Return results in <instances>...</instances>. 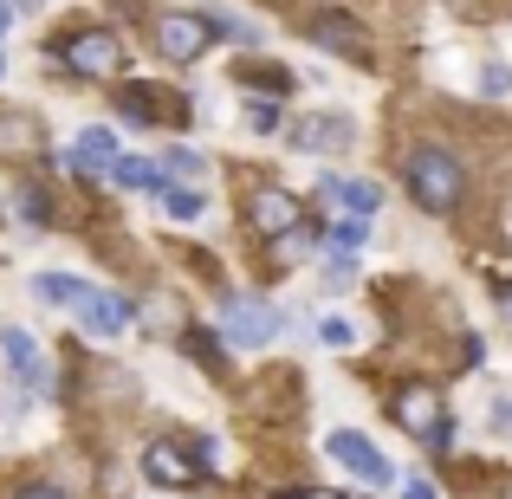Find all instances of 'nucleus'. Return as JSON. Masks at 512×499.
Listing matches in <instances>:
<instances>
[{
  "mask_svg": "<svg viewBox=\"0 0 512 499\" xmlns=\"http://www.w3.org/2000/svg\"><path fill=\"white\" fill-rule=\"evenodd\" d=\"M402 182H409L415 208L422 214H454V201H461V163H454L448 150H435V143H415L409 156H402Z\"/></svg>",
  "mask_w": 512,
  "mask_h": 499,
  "instance_id": "1",
  "label": "nucleus"
},
{
  "mask_svg": "<svg viewBox=\"0 0 512 499\" xmlns=\"http://www.w3.org/2000/svg\"><path fill=\"white\" fill-rule=\"evenodd\" d=\"M389 415H396L402 435H415L422 448H435V454L454 448V415H448V402H441L435 383H402L396 396H389Z\"/></svg>",
  "mask_w": 512,
  "mask_h": 499,
  "instance_id": "2",
  "label": "nucleus"
},
{
  "mask_svg": "<svg viewBox=\"0 0 512 499\" xmlns=\"http://www.w3.org/2000/svg\"><path fill=\"white\" fill-rule=\"evenodd\" d=\"M52 59H59L72 78H124V46H117L111 26H78L72 39L52 46Z\"/></svg>",
  "mask_w": 512,
  "mask_h": 499,
  "instance_id": "3",
  "label": "nucleus"
},
{
  "mask_svg": "<svg viewBox=\"0 0 512 499\" xmlns=\"http://www.w3.org/2000/svg\"><path fill=\"white\" fill-rule=\"evenodd\" d=\"M325 454L344 467L350 480H363V487H389V480H396V467H389L383 454L370 448V435H357V428H331V435H325Z\"/></svg>",
  "mask_w": 512,
  "mask_h": 499,
  "instance_id": "4",
  "label": "nucleus"
},
{
  "mask_svg": "<svg viewBox=\"0 0 512 499\" xmlns=\"http://www.w3.org/2000/svg\"><path fill=\"white\" fill-rule=\"evenodd\" d=\"M208 46H214V20L208 13H163V20H156V52L175 59V65H195Z\"/></svg>",
  "mask_w": 512,
  "mask_h": 499,
  "instance_id": "5",
  "label": "nucleus"
},
{
  "mask_svg": "<svg viewBox=\"0 0 512 499\" xmlns=\"http://www.w3.org/2000/svg\"><path fill=\"white\" fill-rule=\"evenodd\" d=\"M286 137H292L299 156H344L350 143H357V124H350L344 111H312V117H299Z\"/></svg>",
  "mask_w": 512,
  "mask_h": 499,
  "instance_id": "6",
  "label": "nucleus"
},
{
  "mask_svg": "<svg viewBox=\"0 0 512 499\" xmlns=\"http://www.w3.org/2000/svg\"><path fill=\"white\" fill-rule=\"evenodd\" d=\"M279 331H286V318H279L266 299H227L221 305V337L227 344H273Z\"/></svg>",
  "mask_w": 512,
  "mask_h": 499,
  "instance_id": "7",
  "label": "nucleus"
},
{
  "mask_svg": "<svg viewBox=\"0 0 512 499\" xmlns=\"http://www.w3.org/2000/svg\"><path fill=\"white\" fill-rule=\"evenodd\" d=\"M305 214H299V195H286L279 182H260V188H247V227L253 234H266V240H279V234H292Z\"/></svg>",
  "mask_w": 512,
  "mask_h": 499,
  "instance_id": "8",
  "label": "nucleus"
},
{
  "mask_svg": "<svg viewBox=\"0 0 512 499\" xmlns=\"http://www.w3.org/2000/svg\"><path fill=\"white\" fill-rule=\"evenodd\" d=\"M0 357L13 363V376H20V389L26 396H39V389H46V350L33 344V331H20V325H0Z\"/></svg>",
  "mask_w": 512,
  "mask_h": 499,
  "instance_id": "9",
  "label": "nucleus"
},
{
  "mask_svg": "<svg viewBox=\"0 0 512 499\" xmlns=\"http://www.w3.org/2000/svg\"><path fill=\"white\" fill-rule=\"evenodd\" d=\"M143 474L156 487H195V454H182L175 441H150L143 448Z\"/></svg>",
  "mask_w": 512,
  "mask_h": 499,
  "instance_id": "10",
  "label": "nucleus"
},
{
  "mask_svg": "<svg viewBox=\"0 0 512 499\" xmlns=\"http://www.w3.org/2000/svg\"><path fill=\"white\" fill-rule=\"evenodd\" d=\"M72 312L85 318V331H91V337H124V325H130V305H124V299H111V292H85Z\"/></svg>",
  "mask_w": 512,
  "mask_h": 499,
  "instance_id": "11",
  "label": "nucleus"
},
{
  "mask_svg": "<svg viewBox=\"0 0 512 499\" xmlns=\"http://www.w3.org/2000/svg\"><path fill=\"white\" fill-rule=\"evenodd\" d=\"M305 39H312V46H325V52H357L363 59V33H357V20H350V13H318L312 26H305Z\"/></svg>",
  "mask_w": 512,
  "mask_h": 499,
  "instance_id": "12",
  "label": "nucleus"
},
{
  "mask_svg": "<svg viewBox=\"0 0 512 499\" xmlns=\"http://www.w3.org/2000/svg\"><path fill=\"white\" fill-rule=\"evenodd\" d=\"M325 195L338 201L350 221H370L376 208H383V195H376V182H357V175H325Z\"/></svg>",
  "mask_w": 512,
  "mask_h": 499,
  "instance_id": "13",
  "label": "nucleus"
},
{
  "mask_svg": "<svg viewBox=\"0 0 512 499\" xmlns=\"http://www.w3.org/2000/svg\"><path fill=\"white\" fill-rule=\"evenodd\" d=\"M111 163H117V137H111V130H78L72 169H85V175H111Z\"/></svg>",
  "mask_w": 512,
  "mask_h": 499,
  "instance_id": "14",
  "label": "nucleus"
},
{
  "mask_svg": "<svg viewBox=\"0 0 512 499\" xmlns=\"http://www.w3.org/2000/svg\"><path fill=\"white\" fill-rule=\"evenodd\" d=\"M111 175H117V188H137V195H163V188H169L163 163H150V156H117Z\"/></svg>",
  "mask_w": 512,
  "mask_h": 499,
  "instance_id": "15",
  "label": "nucleus"
},
{
  "mask_svg": "<svg viewBox=\"0 0 512 499\" xmlns=\"http://www.w3.org/2000/svg\"><path fill=\"white\" fill-rule=\"evenodd\" d=\"M85 279H78V273H39L33 279V299H46V305H78V299H85Z\"/></svg>",
  "mask_w": 512,
  "mask_h": 499,
  "instance_id": "16",
  "label": "nucleus"
},
{
  "mask_svg": "<svg viewBox=\"0 0 512 499\" xmlns=\"http://www.w3.org/2000/svg\"><path fill=\"white\" fill-rule=\"evenodd\" d=\"M325 247L338 253V260H357V253L370 247V221H350V214H344V221H338V227L325 234Z\"/></svg>",
  "mask_w": 512,
  "mask_h": 499,
  "instance_id": "17",
  "label": "nucleus"
},
{
  "mask_svg": "<svg viewBox=\"0 0 512 499\" xmlns=\"http://www.w3.org/2000/svg\"><path fill=\"white\" fill-rule=\"evenodd\" d=\"M182 357H195L208 376H221V370H227V350L214 344V331H182Z\"/></svg>",
  "mask_w": 512,
  "mask_h": 499,
  "instance_id": "18",
  "label": "nucleus"
},
{
  "mask_svg": "<svg viewBox=\"0 0 512 499\" xmlns=\"http://www.w3.org/2000/svg\"><path fill=\"white\" fill-rule=\"evenodd\" d=\"M240 85H253L266 104H273V98H286V91H292V72H286V65H253V72H240Z\"/></svg>",
  "mask_w": 512,
  "mask_h": 499,
  "instance_id": "19",
  "label": "nucleus"
},
{
  "mask_svg": "<svg viewBox=\"0 0 512 499\" xmlns=\"http://www.w3.org/2000/svg\"><path fill=\"white\" fill-rule=\"evenodd\" d=\"M163 208H169V221H201V214H208V195H201V188H163Z\"/></svg>",
  "mask_w": 512,
  "mask_h": 499,
  "instance_id": "20",
  "label": "nucleus"
},
{
  "mask_svg": "<svg viewBox=\"0 0 512 499\" xmlns=\"http://www.w3.org/2000/svg\"><path fill=\"white\" fill-rule=\"evenodd\" d=\"M117 111H124L130 124H156V111H163V104H156V91H137V85H130V91H117Z\"/></svg>",
  "mask_w": 512,
  "mask_h": 499,
  "instance_id": "21",
  "label": "nucleus"
},
{
  "mask_svg": "<svg viewBox=\"0 0 512 499\" xmlns=\"http://www.w3.org/2000/svg\"><path fill=\"white\" fill-rule=\"evenodd\" d=\"M163 175H208V156L188 150V143H175V150L163 156Z\"/></svg>",
  "mask_w": 512,
  "mask_h": 499,
  "instance_id": "22",
  "label": "nucleus"
},
{
  "mask_svg": "<svg viewBox=\"0 0 512 499\" xmlns=\"http://www.w3.org/2000/svg\"><path fill=\"white\" fill-rule=\"evenodd\" d=\"M20 214H26L33 227H46V221H52V195H46V188H33V182H26V188H20Z\"/></svg>",
  "mask_w": 512,
  "mask_h": 499,
  "instance_id": "23",
  "label": "nucleus"
},
{
  "mask_svg": "<svg viewBox=\"0 0 512 499\" xmlns=\"http://www.w3.org/2000/svg\"><path fill=\"white\" fill-rule=\"evenodd\" d=\"M26 143H46V130H33V124H20V117H7V124H0V150H26Z\"/></svg>",
  "mask_w": 512,
  "mask_h": 499,
  "instance_id": "24",
  "label": "nucleus"
},
{
  "mask_svg": "<svg viewBox=\"0 0 512 499\" xmlns=\"http://www.w3.org/2000/svg\"><path fill=\"white\" fill-rule=\"evenodd\" d=\"M480 98H512V65H480Z\"/></svg>",
  "mask_w": 512,
  "mask_h": 499,
  "instance_id": "25",
  "label": "nucleus"
},
{
  "mask_svg": "<svg viewBox=\"0 0 512 499\" xmlns=\"http://www.w3.org/2000/svg\"><path fill=\"white\" fill-rule=\"evenodd\" d=\"M318 344H331V350H350V344H357L350 318H325V325H318Z\"/></svg>",
  "mask_w": 512,
  "mask_h": 499,
  "instance_id": "26",
  "label": "nucleus"
},
{
  "mask_svg": "<svg viewBox=\"0 0 512 499\" xmlns=\"http://www.w3.org/2000/svg\"><path fill=\"white\" fill-rule=\"evenodd\" d=\"M357 286V260H331L325 266V292H350Z\"/></svg>",
  "mask_w": 512,
  "mask_h": 499,
  "instance_id": "27",
  "label": "nucleus"
},
{
  "mask_svg": "<svg viewBox=\"0 0 512 499\" xmlns=\"http://www.w3.org/2000/svg\"><path fill=\"white\" fill-rule=\"evenodd\" d=\"M247 124H253V130L266 137V130H279V111H273L266 98H247Z\"/></svg>",
  "mask_w": 512,
  "mask_h": 499,
  "instance_id": "28",
  "label": "nucleus"
},
{
  "mask_svg": "<svg viewBox=\"0 0 512 499\" xmlns=\"http://www.w3.org/2000/svg\"><path fill=\"white\" fill-rule=\"evenodd\" d=\"M13 499H72V493H65V487H52V480H26V487L13 493Z\"/></svg>",
  "mask_w": 512,
  "mask_h": 499,
  "instance_id": "29",
  "label": "nucleus"
},
{
  "mask_svg": "<svg viewBox=\"0 0 512 499\" xmlns=\"http://www.w3.org/2000/svg\"><path fill=\"white\" fill-rule=\"evenodd\" d=\"M402 499H441V493H435V480H409V487H402Z\"/></svg>",
  "mask_w": 512,
  "mask_h": 499,
  "instance_id": "30",
  "label": "nucleus"
},
{
  "mask_svg": "<svg viewBox=\"0 0 512 499\" xmlns=\"http://www.w3.org/2000/svg\"><path fill=\"white\" fill-rule=\"evenodd\" d=\"M13 422H20V402H0V435H13Z\"/></svg>",
  "mask_w": 512,
  "mask_h": 499,
  "instance_id": "31",
  "label": "nucleus"
},
{
  "mask_svg": "<svg viewBox=\"0 0 512 499\" xmlns=\"http://www.w3.org/2000/svg\"><path fill=\"white\" fill-rule=\"evenodd\" d=\"M493 428H512V396H500V402H493Z\"/></svg>",
  "mask_w": 512,
  "mask_h": 499,
  "instance_id": "32",
  "label": "nucleus"
},
{
  "mask_svg": "<svg viewBox=\"0 0 512 499\" xmlns=\"http://www.w3.org/2000/svg\"><path fill=\"white\" fill-rule=\"evenodd\" d=\"M13 33V7H7V0H0V39H7Z\"/></svg>",
  "mask_w": 512,
  "mask_h": 499,
  "instance_id": "33",
  "label": "nucleus"
},
{
  "mask_svg": "<svg viewBox=\"0 0 512 499\" xmlns=\"http://www.w3.org/2000/svg\"><path fill=\"white\" fill-rule=\"evenodd\" d=\"M279 499H325L318 487H299V493H279Z\"/></svg>",
  "mask_w": 512,
  "mask_h": 499,
  "instance_id": "34",
  "label": "nucleus"
},
{
  "mask_svg": "<svg viewBox=\"0 0 512 499\" xmlns=\"http://www.w3.org/2000/svg\"><path fill=\"white\" fill-rule=\"evenodd\" d=\"M500 305H506V325H512V286H506V292H500Z\"/></svg>",
  "mask_w": 512,
  "mask_h": 499,
  "instance_id": "35",
  "label": "nucleus"
},
{
  "mask_svg": "<svg viewBox=\"0 0 512 499\" xmlns=\"http://www.w3.org/2000/svg\"><path fill=\"white\" fill-rule=\"evenodd\" d=\"M0 72H7V59H0Z\"/></svg>",
  "mask_w": 512,
  "mask_h": 499,
  "instance_id": "36",
  "label": "nucleus"
},
{
  "mask_svg": "<svg viewBox=\"0 0 512 499\" xmlns=\"http://www.w3.org/2000/svg\"><path fill=\"white\" fill-rule=\"evenodd\" d=\"M506 499H512V493H506Z\"/></svg>",
  "mask_w": 512,
  "mask_h": 499,
  "instance_id": "37",
  "label": "nucleus"
}]
</instances>
